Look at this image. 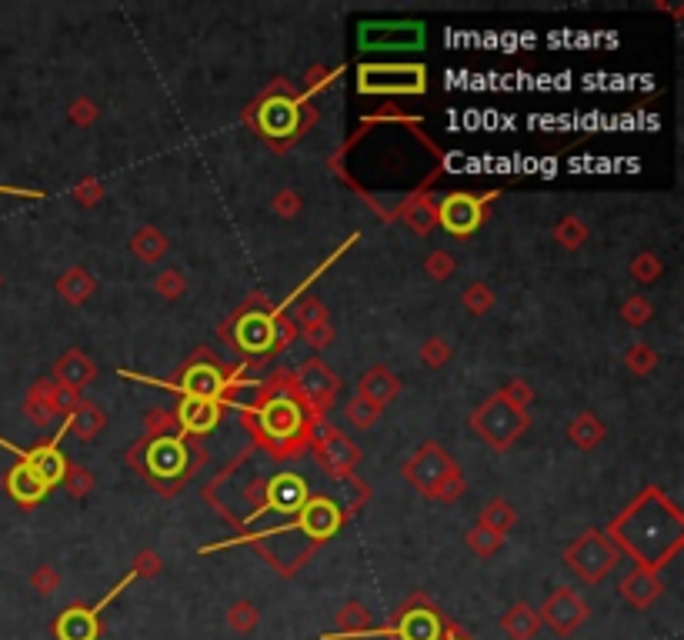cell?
Returning a JSON list of instances; mask_svg holds the SVG:
<instances>
[{
	"label": "cell",
	"mask_w": 684,
	"mask_h": 640,
	"mask_svg": "<svg viewBox=\"0 0 684 640\" xmlns=\"http://www.w3.org/2000/svg\"><path fill=\"white\" fill-rule=\"evenodd\" d=\"M344 417L351 420V427H358V430H371V427H378V420L384 417V410L381 407H374L371 400H364L354 394L348 400V407H344Z\"/></svg>",
	"instance_id": "obj_46"
},
{
	"label": "cell",
	"mask_w": 684,
	"mask_h": 640,
	"mask_svg": "<svg viewBox=\"0 0 684 640\" xmlns=\"http://www.w3.org/2000/svg\"><path fill=\"white\" fill-rule=\"evenodd\" d=\"M361 50H414L424 44V24H361Z\"/></svg>",
	"instance_id": "obj_19"
},
{
	"label": "cell",
	"mask_w": 684,
	"mask_h": 640,
	"mask_svg": "<svg viewBox=\"0 0 684 640\" xmlns=\"http://www.w3.org/2000/svg\"><path fill=\"white\" fill-rule=\"evenodd\" d=\"M468 424L488 447L511 450L524 437V430L531 427V414L528 410L511 407L501 394H491L488 400H481V404L471 410Z\"/></svg>",
	"instance_id": "obj_7"
},
{
	"label": "cell",
	"mask_w": 684,
	"mask_h": 640,
	"mask_svg": "<svg viewBox=\"0 0 684 640\" xmlns=\"http://www.w3.org/2000/svg\"><path fill=\"white\" fill-rule=\"evenodd\" d=\"M271 214L281 217V220H297V217L304 214V197L297 194L294 187H281L271 197Z\"/></svg>",
	"instance_id": "obj_50"
},
{
	"label": "cell",
	"mask_w": 684,
	"mask_h": 640,
	"mask_svg": "<svg viewBox=\"0 0 684 640\" xmlns=\"http://www.w3.org/2000/svg\"><path fill=\"white\" fill-rule=\"evenodd\" d=\"M391 217L404 220V224H408L418 237H428L431 230L438 227V200H434L431 190H421V194L404 197L401 204L394 207Z\"/></svg>",
	"instance_id": "obj_25"
},
{
	"label": "cell",
	"mask_w": 684,
	"mask_h": 640,
	"mask_svg": "<svg viewBox=\"0 0 684 640\" xmlns=\"http://www.w3.org/2000/svg\"><path fill=\"white\" fill-rule=\"evenodd\" d=\"M498 624L511 640H534L541 634V617L528 600H514V604L501 614Z\"/></svg>",
	"instance_id": "obj_32"
},
{
	"label": "cell",
	"mask_w": 684,
	"mask_h": 640,
	"mask_svg": "<svg viewBox=\"0 0 684 640\" xmlns=\"http://www.w3.org/2000/svg\"><path fill=\"white\" fill-rule=\"evenodd\" d=\"M274 344H271V354L274 350H287V347H294V340H297V324L291 320V314H287L284 307H277L274 310Z\"/></svg>",
	"instance_id": "obj_53"
},
{
	"label": "cell",
	"mask_w": 684,
	"mask_h": 640,
	"mask_svg": "<svg viewBox=\"0 0 684 640\" xmlns=\"http://www.w3.org/2000/svg\"><path fill=\"white\" fill-rule=\"evenodd\" d=\"M498 394L508 400L511 407H518V410H528L531 407V400H534V387L528 384L524 377H511L508 384H504Z\"/></svg>",
	"instance_id": "obj_54"
},
{
	"label": "cell",
	"mask_w": 684,
	"mask_h": 640,
	"mask_svg": "<svg viewBox=\"0 0 684 640\" xmlns=\"http://www.w3.org/2000/svg\"><path fill=\"white\" fill-rule=\"evenodd\" d=\"M604 437H608V427H604V420L594 414V410H581L578 417H571V424H568V444L571 447L591 454V450H598L604 444Z\"/></svg>",
	"instance_id": "obj_33"
},
{
	"label": "cell",
	"mask_w": 684,
	"mask_h": 640,
	"mask_svg": "<svg viewBox=\"0 0 684 640\" xmlns=\"http://www.w3.org/2000/svg\"><path fill=\"white\" fill-rule=\"evenodd\" d=\"M201 460H204L201 450H191L187 440L177 434L151 437V440L144 437L141 444L131 450V464L141 470L147 484L154 490H161V494H177V490L191 480V474Z\"/></svg>",
	"instance_id": "obj_3"
},
{
	"label": "cell",
	"mask_w": 684,
	"mask_h": 640,
	"mask_svg": "<svg viewBox=\"0 0 684 640\" xmlns=\"http://www.w3.org/2000/svg\"><path fill=\"white\" fill-rule=\"evenodd\" d=\"M297 337H301L311 350H327L334 344V324L331 320H321V324H314L307 330H297Z\"/></svg>",
	"instance_id": "obj_55"
},
{
	"label": "cell",
	"mask_w": 684,
	"mask_h": 640,
	"mask_svg": "<svg viewBox=\"0 0 684 640\" xmlns=\"http://www.w3.org/2000/svg\"><path fill=\"white\" fill-rule=\"evenodd\" d=\"M71 197H74V204H81V207H97L104 200V180L94 174L77 177L71 184Z\"/></svg>",
	"instance_id": "obj_49"
},
{
	"label": "cell",
	"mask_w": 684,
	"mask_h": 640,
	"mask_svg": "<svg viewBox=\"0 0 684 640\" xmlns=\"http://www.w3.org/2000/svg\"><path fill=\"white\" fill-rule=\"evenodd\" d=\"M401 390H404V380L394 374L388 364H371L358 377V397L371 400V404L381 407V410L388 404H394V400L401 397Z\"/></svg>",
	"instance_id": "obj_22"
},
{
	"label": "cell",
	"mask_w": 684,
	"mask_h": 640,
	"mask_svg": "<svg viewBox=\"0 0 684 640\" xmlns=\"http://www.w3.org/2000/svg\"><path fill=\"white\" fill-rule=\"evenodd\" d=\"M498 200V190L491 194H464L454 190L444 200H438V227L448 230L451 237H471L484 224V207Z\"/></svg>",
	"instance_id": "obj_15"
},
{
	"label": "cell",
	"mask_w": 684,
	"mask_h": 640,
	"mask_svg": "<svg viewBox=\"0 0 684 640\" xmlns=\"http://www.w3.org/2000/svg\"><path fill=\"white\" fill-rule=\"evenodd\" d=\"M274 310L277 307L264 294H251L241 307L234 310L231 317L224 320L221 337L224 340H234V347L244 350V354H251V357L271 354V344H274V334H271V330H274Z\"/></svg>",
	"instance_id": "obj_6"
},
{
	"label": "cell",
	"mask_w": 684,
	"mask_h": 640,
	"mask_svg": "<svg viewBox=\"0 0 684 640\" xmlns=\"http://www.w3.org/2000/svg\"><path fill=\"white\" fill-rule=\"evenodd\" d=\"M7 194H14V190H7Z\"/></svg>",
	"instance_id": "obj_60"
},
{
	"label": "cell",
	"mask_w": 684,
	"mask_h": 640,
	"mask_svg": "<svg viewBox=\"0 0 684 640\" xmlns=\"http://www.w3.org/2000/svg\"><path fill=\"white\" fill-rule=\"evenodd\" d=\"M337 74H341V70H337ZM334 74V70L331 67H311V70H307V74H304V100H311L314 94H321V90H327V87H331V80L337 77Z\"/></svg>",
	"instance_id": "obj_56"
},
{
	"label": "cell",
	"mask_w": 684,
	"mask_h": 640,
	"mask_svg": "<svg viewBox=\"0 0 684 640\" xmlns=\"http://www.w3.org/2000/svg\"><path fill=\"white\" fill-rule=\"evenodd\" d=\"M31 587H34V594H41V597H51L61 590V570H57L54 564H37L31 570Z\"/></svg>",
	"instance_id": "obj_52"
},
{
	"label": "cell",
	"mask_w": 684,
	"mask_h": 640,
	"mask_svg": "<svg viewBox=\"0 0 684 640\" xmlns=\"http://www.w3.org/2000/svg\"><path fill=\"white\" fill-rule=\"evenodd\" d=\"M448 617L431 604L428 594H414L398 607L388 627H371L364 637H394V640H441Z\"/></svg>",
	"instance_id": "obj_10"
},
{
	"label": "cell",
	"mask_w": 684,
	"mask_h": 640,
	"mask_svg": "<svg viewBox=\"0 0 684 640\" xmlns=\"http://www.w3.org/2000/svg\"><path fill=\"white\" fill-rule=\"evenodd\" d=\"M67 120H71L74 127H81V130H91L97 120H101V104H97L94 97H74L71 100V107H67Z\"/></svg>",
	"instance_id": "obj_48"
},
{
	"label": "cell",
	"mask_w": 684,
	"mask_h": 640,
	"mask_svg": "<svg viewBox=\"0 0 684 640\" xmlns=\"http://www.w3.org/2000/svg\"><path fill=\"white\" fill-rule=\"evenodd\" d=\"M24 414H27V420H34L37 427H51L54 420H61L54 407V380L51 377H41L31 384V390H27V397H24Z\"/></svg>",
	"instance_id": "obj_31"
},
{
	"label": "cell",
	"mask_w": 684,
	"mask_h": 640,
	"mask_svg": "<svg viewBox=\"0 0 684 640\" xmlns=\"http://www.w3.org/2000/svg\"><path fill=\"white\" fill-rule=\"evenodd\" d=\"M47 377H51L54 384L71 387V390L81 394V390L97 377V364L84 354L81 347H71V350H64V354L57 357V364L51 367V374H47Z\"/></svg>",
	"instance_id": "obj_24"
},
{
	"label": "cell",
	"mask_w": 684,
	"mask_h": 640,
	"mask_svg": "<svg viewBox=\"0 0 684 640\" xmlns=\"http://www.w3.org/2000/svg\"><path fill=\"white\" fill-rule=\"evenodd\" d=\"M358 90L374 97H414L428 90L424 64H361Z\"/></svg>",
	"instance_id": "obj_11"
},
{
	"label": "cell",
	"mask_w": 684,
	"mask_h": 640,
	"mask_svg": "<svg viewBox=\"0 0 684 640\" xmlns=\"http://www.w3.org/2000/svg\"><path fill=\"white\" fill-rule=\"evenodd\" d=\"M307 497H311V487H307V480L301 474H274L271 480H264V510H274V514H284V517H297L301 514V507L307 504Z\"/></svg>",
	"instance_id": "obj_18"
},
{
	"label": "cell",
	"mask_w": 684,
	"mask_h": 640,
	"mask_svg": "<svg viewBox=\"0 0 684 640\" xmlns=\"http://www.w3.org/2000/svg\"><path fill=\"white\" fill-rule=\"evenodd\" d=\"M371 630V610L361 600H344L337 607V630H327L321 640H361Z\"/></svg>",
	"instance_id": "obj_28"
},
{
	"label": "cell",
	"mask_w": 684,
	"mask_h": 640,
	"mask_svg": "<svg viewBox=\"0 0 684 640\" xmlns=\"http://www.w3.org/2000/svg\"><path fill=\"white\" fill-rule=\"evenodd\" d=\"M618 314H621V320L631 330H641V327H648L651 320H654V304H651V297L631 294V297H624V304H621Z\"/></svg>",
	"instance_id": "obj_45"
},
{
	"label": "cell",
	"mask_w": 684,
	"mask_h": 640,
	"mask_svg": "<svg viewBox=\"0 0 684 640\" xmlns=\"http://www.w3.org/2000/svg\"><path fill=\"white\" fill-rule=\"evenodd\" d=\"M478 524H484L488 530H494V534L504 537L514 524H518V510H514L504 497H494V500H488V504L481 507Z\"/></svg>",
	"instance_id": "obj_35"
},
{
	"label": "cell",
	"mask_w": 684,
	"mask_h": 640,
	"mask_svg": "<svg viewBox=\"0 0 684 640\" xmlns=\"http://www.w3.org/2000/svg\"><path fill=\"white\" fill-rule=\"evenodd\" d=\"M604 534L634 560V567L661 574V567H668L684 544V514L661 487L651 484L611 520Z\"/></svg>",
	"instance_id": "obj_1"
},
{
	"label": "cell",
	"mask_w": 684,
	"mask_h": 640,
	"mask_svg": "<svg viewBox=\"0 0 684 640\" xmlns=\"http://www.w3.org/2000/svg\"><path fill=\"white\" fill-rule=\"evenodd\" d=\"M317 464H321L327 474L337 477V480H354V470L361 464V447L354 444V440L344 434V430H337L334 424H327L324 417L314 420L311 427V444Z\"/></svg>",
	"instance_id": "obj_12"
},
{
	"label": "cell",
	"mask_w": 684,
	"mask_h": 640,
	"mask_svg": "<svg viewBox=\"0 0 684 640\" xmlns=\"http://www.w3.org/2000/svg\"><path fill=\"white\" fill-rule=\"evenodd\" d=\"M618 594L624 604H631L634 610H648L654 600L664 594V580H661V574H654V570L631 567L628 574L618 580Z\"/></svg>",
	"instance_id": "obj_23"
},
{
	"label": "cell",
	"mask_w": 684,
	"mask_h": 640,
	"mask_svg": "<svg viewBox=\"0 0 684 640\" xmlns=\"http://www.w3.org/2000/svg\"><path fill=\"white\" fill-rule=\"evenodd\" d=\"M177 417V427L184 430V434L191 437H204L211 434V430L221 424L224 417V407L217 404V400H204V397H181V404L174 410Z\"/></svg>",
	"instance_id": "obj_21"
},
{
	"label": "cell",
	"mask_w": 684,
	"mask_h": 640,
	"mask_svg": "<svg viewBox=\"0 0 684 640\" xmlns=\"http://www.w3.org/2000/svg\"><path fill=\"white\" fill-rule=\"evenodd\" d=\"M177 390L181 397H204V400H217V404H227V397H234V374L227 370L221 360L207 350H197V354L187 360V364L177 370V380L164 384Z\"/></svg>",
	"instance_id": "obj_8"
},
{
	"label": "cell",
	"mask_w": 684,
	"mask_h": 640,
	"mask_svg": "<svg viewBox=\"0 0 684 640\" xmlns=\"http://www.w3.org/2000/svg\"><path fill=\"white\" fill-rule=\"evenodd\" d=\"M224 620L234 634H254L257 624H261V607H257L254 600H234V604L224 610Z\"/></svg>",
	"instance_id": "obj_37"
},
{
	"label": "cell",
	"mask_w": 684,
	"mask_h": 640,
	"mask_svg": "<svg viewBox=\"0 0 684 640\" xmlns=\"http://www.w3.org/2000/svg\"><path fill=\"white\" fill-rule=\"evenodd\" d=\"M54 290L61 294V300L67 307H84L87 300L97 294V277L84 264H74L54 280Z\"/></svg>",
	"instance_id": "obj_27"
},
{
	"label": "cell",
	"mask_w": 684,
	"mask_h": 640,
	"mask_svg": "<svg viewBox=\"0 0 684 640\" xmlns=\"http://www.w3.org/2000/svg\"><path fill=\"white\" fill-rule=\"evenodd\" d=\"M144 427H147V440L151 437H167V434H174L177 430V417H174V410H167V407H151L144 414Z\"/></svg>",
	"instance_id": "obj_51"
},
{
	"label": "cell",
	"mask_w": 684,
	"mask_h": 640,
	"mask_svg": "<svg viewBox=\"0 0 684 640\" xmlns=\"http://www.w3.org/2000/svg\"><path fill=\"white\" fill-rule=\"evenodd\" d=\"M494 304H498V294H494L491 284H484V280H471V284L461 290V307L468 310L471 317H488Z\"/></svg>",
	"instance_id": "obj_36"
},
{
	"label": "cell",
	"mask_w": 684,
	"mask_h": 640,
	"mask_svg": "<svg viewBox=\"0 0 684 640\" xmlns=\"http://www.w3.org/2000/svg\"><path fill=\"white\" fill-rule=\"evenodd\" d=\"M628 274L638 280V284L651 287L664 277V260L654 254V250H638V254L628 260Z\"/></svg>",
	"instance_id": "obj_38"
},
{
	"label": "cell",
	"mask_w": 684,
	"mask_h": 640,
	"mask_svg": "<svg viewBox=\"0 0 684 640\" xmlns=\"http://www.w3.org/2000/svg\"><path fill=\"white\" fill-rule=\"evenodd\" d=\"M464 544H468V550H471L474 557L488 560V557H494L504 547V537L494 534V530H488L484 524H474L468 534H464Z\"/></svg>",
	"instance_id": "obj_43"
},
{
	"label": "cell",
	"mask_w": 684,
	"mask_h": 640,
	"mask_svg": "<svg viewBox=\"0 0 684 640\" xmlns=\"http://www.w3.org/2000/svg\"><path fill=\"white\" fill-rule=\"evenodd\" d=\"M618 564H621V550L614 547L611 537L598 527L584 530V534H578V540H571V544L564 547V567L591 587L601 584Z\"/></svg>",
	"instance_id": "obj_9"
},
{
	"label": "cell",
	"mask_w": 684,
	"mask_h": 640,
	"mask_svg": "<svg viewBox=\"0 0 684 640\" xmlns=\"http://www.w3.org/2000/svg\"><path fill=\"white\" fill-rule=\"evenodd\" d=\"M4 487H7V494H11L24 510H34L47 494H51V487H47L44 480L37 477L34 470L24 464V460H17V464H14L11 470H7Z\"/></svg>",
	"instance_id": "obj_26"
},
{
	"label": "cell",
	"mask_w": 684,
	"mask_h": 640,
	"mask_svg": "<svg viewBox=\"0 0 684 640\" xmlns=\"http://www.w3.org/2000/svg\"><path fill=\"white\" fill-rule=\"evenodd\" d=\"M404 480L418 490L421 497L434 500V504H458L464 497V474L458 467V460L448 454V447L438 444V440H428L421 444L414 454L401 464Z\"/></svg>",
	"instance_id": "obj_5"
},
{
	"label": "cell",
	"mask_w": 684,
	"mask_h": 640,
	"mask_svg": "<svg viewBox=\"0 0 684 640\" xmlns=\"http://www.w3.org/2000/svg\"><path fill=\"white\" fill-rule=\"evenodd\" d=\"M551 240H554V244H558L561 250H568V254H574V250H581V247L591 240V227L584 224V220H581L578 214H561V217L551 224Z\"/></svg>",
	"instance_id": "obj_34"
},
{
	"label": "cell",
	"mask_w": 684,
	"mask_h": 640,
	"mask_svg": "<svg viewBox=\"0 0 684 640\" xmlns=\"http://www.w3.org/2000/svg\"><path fill=\"white\" fill-rule=\"evenodd\" d=\"M291 314V320L297 324V330H307V327H314V324H321V320H331V310L324 307V300L321 297H297L294 300V307L287 310Z\"/></svg>",
	"instance_id": "obj_40"
},
{
	"label": "cell",
	"mask_w": 684,
	"mask_h": 640,
	"mask_svg": "<svg viewBox=\"0 0 684 640\" xmlns=\"http://www.w3.org/2000/svg\"><path fill=\"white\" fill-rule=\"evenodd\" d=\"M658 350H654L651 344H644V340H638V344H631L628 350H624L621 364L631 370L634 377H651L654 370H658Z\"/></svg>",
	"instance_id": "obj_41"
},
{
	"label": "cell",
	"mask_w": 684,
	"mask_h": 640,
	"mask_svg": "<svg viewBox=\"0 0 684 640\" xmlns=\"http://www.w3.org/2000/svg\"><path fill=\"white\" fill-rule=\"evenodd\" d=\"M94 484H97V477L91 474V470H87L84 464H74V460H67L64 480H61V487H64V494H67V497L84 500V497L94 490Z\"/></svg>",
	"instance_id": "obj_44"
},
{
	"label": "cell",
	"mask_w": 684,
	"mask_h": 640,
	"mask_svg": "<svg viewBox=\"0 0 684 640\" xmlns=\"http://www.w3.org/2000/svg\"><path fill=\"white\" fill-rule=\"evenodd\" d=\"M51 630H54L57 640H101V634H104L101 614L87 604L64 607L61 614L54 617Z\"/></svg>",
	"instance_id": "obj_20"
},
{
	"label": "cell",
	"mask_w": 684,
	"mask_h": 640,
	"mask_svg": "<svg viewBox=\"0 0 684 640\" xmlns=\"http://www.w3.org/2000/svg\"><path fill=\"white\" fill-rule=\"evenodd\" d=\"M344 520H348V514L337 507V500L311 494L307 504L301 507V514L294 517V527L311 540V547H317V544H324L327 537H334L337 530L344 527Z\"/></svg>",
	"instance_id": "obj_16"
},
{
	"label": "cell",
	"mask_w": 684,
	"mask_h": 640,
	"mask_svg": "<svg viewBox=\"0 0 684 640\" xmlns=\"http://www.w3.org/2000/svg\"><path fill=\"white\" fill-rule=\"evenodd\" d=\"M84 400V394H77V390H71V387H61V384H54V407H57V417H67L71 414V410L81 404Z\"/></svg>",
	"instance_id": "obj_58"
},
{
	"label": "cell",
	"mask_w": 684,
	"mask_h": 640,
	"mask_svg": "<svg viewBox=\"0 0 684 640\" xmlns=\"http://www.w3.org/2000/svg\"><path fill=\"white\" fill-rule=\"evenodd\" d=\"M451 357H454V344L448 337H441V334H431V337H424L421 340V347H418V360L428 370H441L444 364H451Z\"/></svg>",
	"instance_id": "obj_42"
},
{
	"label": "cell",
	"mask_w": 684,
	"mask_h": 640,
	"mask_svg": "<svg viewBox=\"0 0 684 640\" xmlns=\"http://www.w3.org/2000/svg\"><path fill=\"white\" fill-rule=\"evenodd\" d=\"M314 410L304 404L291 370H274L257 390V404L247 407V427L264 450L277 460L301 457L311 444Z\"/></svg>",
	"instance_id": "obj_2"
},
{
	"label": "cell",
	"mask_w": 684,
	"mask_h": 640,
	"mask_svg": "<svg viewBox=\"0 0 684 640\" xmlns=\"http://www.w3.org/2000/svg\"><path fill=\"white\" fill-rule=\"evenodd\" d=\"M538 617H541V627H548L554 637L571 640L591 620V607L574 587H554L538 607Z\"/></svg>",
	"instance_id": "obj_13"
},
{
	"label": "cell",
	"mask_w": 684,
	"mask_h": 640,
	"mask_svg": "<svg viewBox=\"0 0 684 640\" xmlns=\"http://www.w3.org/2000/svg\"><path fill=\"white\" fill-rule=\"evenodd\" d=\"M64 437V427L57 430V437L54 440H47V444H37L31 450H21V447H14L11 440H4L0 437V447H7L11 454H17V460H24L27 467L34 470L37 477L44 480L47 487H61V480H64V470H67V457L57 450V440Z\"/></svg>",
	"instance_id": "obj_17"
},
{
	"label": "cell",
	"mask_w": 684,
	"mask_h": 640,
	"mask_svg": "<svg viewBox=\"0 0 684 640\" xmlns=\"http://www.w3.org/2000/svg\"><path fill=\"white\" fill-rule=\"evenodd\" d=\"M441 640H474V637H471V634H464V630H461L458 624H451V620H448V624H444Z\"/></svg>",
	"instance_id": "obj_59"
},
{
	"label": "cell",
	"mask_w": 684,
	"mask_h": 640,
	"mask_svg": "<svg viewBox=\"0 0 684 640\" xmlns=\"http://www.w3.org/2000/svg\"><path fill=\"white\" fill-rule=\"evenodd\" d=\"M291 377L301 390L304 404L314 410V417H324L341 394V377L334 374L324 357H307L301 367L291 370Z\"/></svg>",
	"instance_id": "obj_14"
},
{
	"label": "cell",
	"mask_w": 684,
	"mask_h": 640,
	"mask_svg": "<svg viewBox=\"0 0 684 640\" xmlns=\"http://www.w3.org/2000/svg\"><path fill=\"white\" fill-rule=\"evenodd\" d=\"M104 427H107V410L87 397L64 417V434H74L77 440H94Z\"/></svg>",
	"instance_id": "obj_29"
},
{
	"label": "cell",
	"mask_w": 684,
	"mask_h": 640,
	"mask_svg": "<svg viewBox=\"0 0 684 640\" xmlns=\"http://www.w3.org/2000/svg\"><path fill=\"white\" fill-rule=\"evenodd\" d=\"M164 570V560H161V554H157V550H141V554L134 557V564H131V574L134 577H157Z\"/></svg>",
	"instance_id": "obj_57"
},
{
	"label": "cell",
	"mask_w": 684,
	"mask_h": 640,
	"mask_svg": "<svg viewBox=\"0 0 684 640\" xmlns=\"http://www.w3.org/2000/svg\"><path fill=\"white\" fill-rule=\"evenodd\" d=\"M311 107H314L311 100H304L287 80H274L251 104V114L257 117L254 124L267 144L277 150H287L294 140H301L307 124H311L314 114H307Z\"/></svg>",
	"instance_id": "obj_4"
},
{
	"label": "cell",
	"mask_w": 684,
	"mask_h": 640,
	"mask_svg": "<svg viewBox=\"0 0 684 640\" xmlns=\"http://www.w3.org/2000/svg\"><path fill=\"white\" fill-rule=\"evenodd\" d=\"M421 267H424V274L434 280V284H444V280H451L454 274H458V260H454L451 250H444V247L431 250V254L424 257Z\"/></svg>",
	"instance_id": "obj_47"
},
{
	"label": "cell",
	"mask_w": 684,
	"mask_h": 640,
	"mask_svg": "<svg viewBox=\"0 0 684 640\" xmlns=\"http://www.w3.org/2000/svg\"><path fill=\"white\" fill-rule=\"evenodd\" d=\"M127 247H131V254L141 260V264L157 267L167 257V250H171V240H167V234L161 227L144 224V227L134 230V237L127 240Z\"/></svg>",
	"instance_id": "obj_30"
},
{
	"label": "cell",
	"mask_w": 684,
	"mask_h": 640,
	"mask_svg": "<svg viewBox=\"0 0 684 640\" xmlns=\"http://www.w3.org/2000/svg\"><path fill=\"white\" fill-rule=\"evenodd\" d=\"M154 294L167 300V304H174V300H181L187 294V277L181 267H161L151 280Z\"/></svg>",
	"instance_id": "obj_39"
}]
</instances>
